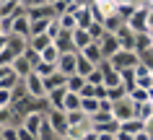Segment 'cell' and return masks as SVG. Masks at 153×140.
I'll list each match as a JSON object with an SVG mask.
<instances>
[{"mask_svg":"<svg viewBox=\"0 0 153 140\" xmlns=\"http://www.w3.org/2000/svg\"><path fill=\"white\" fill-rule=\"evenodd\" d=\"M132 140H153V135H151L148 130H143V132H137V135H135Z\"/></svg>","mask_w":153,"mask_h":140,"instance_id":"cell-36","label":"cell"},{"mask_svg":"<svg viewBox=\"0 0 153 140\" xmlns=\"http://www.w3.org/2000/svg\"><path fill=\"white\" fill-rule=\"evenodd\" d=\"M94 70H96V65H91L88 60H83L81 55H78V67H75V75H81V78H88Z\"/></svg>","mask_w":153,"mask_h":140,"instance_id":"cell-25","label":"cell"},{"mask_svg":"<svg viewBox=\"0 0 153 140\" xmlns=\"http://www.w3.org/2000/svg\"><path fill=\"white\" fill-rule=\"evenodd\" d=\"M34 73L39 75L42 81H47L49 75H55V73H57V67H55V65H47V62H39V65L34 67Z\"/></svg>","mask_w":153,"mask_h":140,"instance_id":"cell-28","label":"cell"},{"mask_svg":"<svg viewBox=\"0 0 153 140\" xmlns=\"http://www.w3.org/2000/svg\"><path fill=\"white\" fill-rule=\"evenodd\" d=\"M153 50V36L148 31L143 34H135V52H137V57L140 55H148V52Z\"/></svg>","mask_w":153,"mask_h":140,"instance_id":"cell-13","label":"cell"},{"mask_svg":"<svg viewBox=\"0 0 153 140\" xmlns=\"http://www.w3.org/2000/svg\"><path fill=\"white\" fill-rule=\"evenodd\" d=\"M47 47H52V39H49L47 34H42V36H31V39H29V50H34L36 55H42Z\"/></svg>","mask_w":153,"mask_h":140,"instance_id":"cell-16","label":"cell"},{"mask_svg":"<svg viewBox=\"0 0 153 140\" xmlns=\"http://www.w3.org/2000/svg\"><path fill=\"white\" fill-rule=\"evenodd\" d=\"M52 44H55L57 50H60V55H68V52H75V47H73V39H70V34H60V36H57L55 41H52Z\"/></svg>","mask_w":153,"mask_h":140,"instance_id":"cell-17","label":"cell"},{"mask_svg":"<svg viewBox=\"0 0 153 140\" xmlns=\"http://www.w3.org/2000/svg\"><path fill=\"white\" fill-rule=\"evenodd\" d=\"M96 99H99V101L106 99V88H104V86H96Z\"/></svg>","mask_w":153,"mask_h":140,"instance_id":"cell-37","label":"cell"},{"mask_svg":"<svg viewBox=\"0 0 153 140\" xmlns=\"http://www.w3.org/2000/svg\"><path fill=\"white\" fill-rule=\"evenodd\" d=\"M99 47H101V55H104V60H112L117 52H120V41H117V36L114 34H104V39L96 41Z\"/></svg>","mask_w":153,"mask_h":140,"instance_id":"cell-10","label":"cell"},{"mask_svg":"<svg viewBox=\"0 0 153 140\" xmlns=\"http://www.w3.org/2000/svg\"><path fill=\"white\" fill-rule=\"evenodd\" d=\"M88 34H91V39H94V41H101V39H104V34H106V29H104V24H96V21H94L91 29H88Z\"/></svg>","mask_w":153,"mask_h":140,"instance_id":"cell-31","label":"cell"},{"mask_svg":"<svg viewBox=\"0 0 153 140\" xmlns=\"http://www.w3.org/2000/svg\"><path fill=\"white\" fill-rule=\"evenodd\" d=\"M75 109H81V96L78 93H65V112H75Z\"/></svg>","mask_w":153,"mask_h":140,"instance_id":"cell-30","label":"cell"},{"mask_svg":"<svg viewBox=\"0 0 153 140\" xmlns=\"http://www.w3.org/2000/svg\"><path fill=\"white\" fill-rule=\"evenodd\" d=\"M112 117L117 119V122H127V119H135V104L125 96L122 101H117V104H112Z\"/></svg>","mask_w":153,"mask_h":140,"instance_id":"cell-6","label":"cell"},{"mask_svg":"<svg viewBox=\"0 0 153 140\" xmlns=\"http://www.w3.org/2000/svg\"><path fill=\"white\" fill-rule=\"evenodd\" d=\"M75 67H78V52L60 55V60H57V73H60V75L70 78V75H75Z\"/></svg>","mask_w":153,"mask_h":140,"instance_id":"cell-8","label":"cell"},{"mask_svg":"<svg viewBox=\"0 0 153 140\" xmlns=\"http://www.w3.org/2000/svg\"><path fill=\"white\" fill-rule=\"evenodd\" d=\"M122 86V73H117V70H106L104 73V88H120Z\"/></svg>","mask_w":153,"mask_h":140,"instance_id":"cell-21","label":"cell"},{"mask_svg":"<svg viewBox=\"0 0 153 140\" xmlns=\"http://www.w3.org/2000/svg\"><path fill=\"white\" fill-rule=\"evenodd\" d=\"M70 39H73L75 52H83L86 47H91V44H94V39H91V34L86 31V29H75V31L70 34Z\"/></svg>","mask_w":153,"mask_h":140,"instance_id":"cell-11","label":"cell"},{"mask_svg":"<svg viewBox=\"0 0 153 140\" xmlns=\"http://www.w3.org/2000/svg\"><path fill=\"white\" fill-rule=\"evenodd\" d=\"M62 140H73V138H62Z\"/></svg>","mask_w":153,"mask_h":140,"instance_id":"cell-42","label":"cell"},{"mask_svg":"<svg viewBox=\"0 0 153 140\" xmlns=\"http://www.w3.org/2000/svg\"><path fill=\"white\" fill-rule=\"evenodd\" d=\"M151 55H153V50H151Z\"/></svg>","mask_w":153,"mask_h":140,"instance_id":"cell-43","label":"cell"},{"mask_svg":"<svg viewBox=\"0 0 153 140\" xmlns=\"http://www.w3.org/2000/svg\"><path fill=\"white\" fill-rule=\"evenodd\" d=\"M81 112L86 117H94L99 112V99H81Z\"/></svg>","mask_w":153,"mask_h":140,"instance_id":"cell-27","label":"cell"},{"mask_svg":"<svg viewBox=\"0 0 153 140\" xmlns=\"http://www.w3.org/2000/svg\"><path fill=\"white\" fill-rule=\"evenodd\" d=\"M29 26H31V21H29L26 10L21 8V3H18L16 13H13V31H10V36H21V39H29Z\"/></svg>","mask_w":153,"mask_h":140,"instance_id":"cell-5","label":"cell"},{"mask_svg":"<svg viewBox=\"0 0 153 140\" xmlns=\"http://www.w3.org/2000/svg\"><path fill=\"white\" fill-rule=\"evenodd\" d=\"M57 60H60V50H57L55 44L42 52V62H47V65H55V67H57Z\"/></svg>","mask_w":153,"mask_h":140,"instance_id":"cell-26","label":"cell"},{"mask_svg":"<svg viewBox=\"0 0 153 140\" xmlns=\"http://www.w3.org/2000/svg\"><path fill=\"white\" fill-rule=\"evenodd\" d=\"M57 24H60V29H62L65 34H73L75 29H78V24H75V16H73V13H62V16H57Z\"/></svg>","mask_w":153,"mask_h":140,"instance_id":"cell-19","label":"cell"},{"mask_svg":"<svg viewBox=\"0 0 153 140\" xmlns=\"http://www.w3.org/2000/svg\"><path fill=\"white\" fill-rule=\"evenodd\" d=\"M78 55H81L83 60H88L91 65H96V67L101 65V60H104V55H101V47H99L96 41H94L91 47H86V50H83V52H78Z\"/></svg>","mask_w":153,"mask_h":140,"instance_id":"cell-14","label":"cell"},{"mask_svg":"<svg viewBox=\"0 0 153 140\" xmlns=\"http://www.w3.org/2000/svg\"><path fill=\"white\" fill-rule=\"evenodd\" d=\"M137 5H140V3H117V16L127 24L130 18H132V13L137 10Z\"/></svg>","mask_w":153,"mask_h":140,"instance_id":"cell-18","label":"cell"},{"mask_svg":"<svg viewBox=\"0 0 153 140\" xmlns=\"http://www.w3.org/2000/svg\"><path fill=\"white\" fill-rule=\"evenodd\" d=\"M127 99L132 101L135 107H137V104H145V101H151V99H148V91H145V88H132Z\"/></svg>","mask_w":153,"mask_h":140,"instance_id":"cell-29","label":"cell"},{"mask_svg":"<svg viewBox=\"0 0 153 140\" xmlns=\"http://www.w3.org/2000/svg\"><path fill=\"white\" fill-rule=\"evenodd\" d=\"M8 50V36H0V52Z\"/></svg>","mask_w":153,"mask_h":140,"instance_id":"cell-39","label":"cell"},{"mask_svg":"<svg viewBox=\"0 0 153 140\" xmlns=\"http://www.w3.org/2000/svg\"><path fill=\"white\" fill-rule=\"evenodd\" d=\"M135 117L140 119V122L148 127V124L153 122V101H145V104H137L135 107Z\"/></svg>","mask_w":153,"mask_h":140,"instance_id":"cell-15","label":"cell"},{"mask_svg":"<svg viewBox=\"0 0 153 140\" xmlns=\"http://www.w3.org/2000/svg\"><path fill=\"white\" fill-rule=\"evenodd\" d=\"M24 88H26V96H31V99H47V88H44V81H42L36 73H31L29 78L24 81Z\"/></svg>","mask_w":153,"mask_h":140,"instance_id":"cell-7","label":"cell"},{"mask_svg":"<svg viewBox=\"0 0 153 140\" xmlns=\"http://www.w3.org/2000/svg\"><path fill=\"white\" fill-rule=\"evenodd\" d=\"M120 130H122V132H127V135H132V138H135L137 132H143V130H145V124H143V122H140V119L135 117V119H127V122H122V124H120Z\"/></svg>","mask_w":153,"mask_h":140,"instance_id":"cell-20","label":"cell"},{"mask_svg":"<svg viewBox=\"0 0 153 140\" xmlns=\"http://www.w3.org/2000/svg\"><path fill=\"white\" fill-rule=\"evenodd\" d=\"M47 127L52 130V135H55L57 140L68 138L70 124H68V117H65V112H47Z\"/></svg>","mask_w":153,"mask_h":140,"instance_id":"cell-3","label":"cell"},{"mask_svg":"<svg viewBox=\"0 0 153 140\" xmlns=\"http://www.w3.org/2000/svg\"><path fill=\"white\" fill-rule=\"evenodd\" d=\"M81 140H99V135H96V132H94V130H91V132H86V135H83Z\"/></svg>","mask_w":153,"mask_h":140,"instance_id":"cell-38","label":"cell"},{"mask_svg":"<svg viewBox=\"0 0 153 140\" xmlns=\"http://www.w3.org/2000/svg\"><path fill=\"white\" fill-rule=\"evenodd\" d=\"M8 70H10V67H0V81H3V75L8 73Z\"/></svg>","mask_w":153,"mask_h":140,"instance_id":"cell-41","label":"cell"},{"mask_svg":"<svg viewBox=\"0 0 153 140\" xmlns=\"http://www.w3.org/2000/svg\"><path fill=\"white\" fill-rule=\"evenodd\" d=\"M83 86H86V78H81V75H70V78H68V83H65V88L70 91V93H78V96H81Z\"/></svg>","mask_w":153,"mask_h":140,"instance_id":"cell-23","label":"cell"},{"mask_svg":"<svg viewBox=\"0 0 153 140\" xmlns=\"http://www.w3.org/2000/svg\"><path fill=\"white\" fill-rule=\"evenodd\" d=\"M65 83H68V78L60 75V73H55V75H49L47 81H44V88H47V93H49V91H55V88H65Z\"/></svg>","mask_w":153,"mask_h":140,"instance_id":"cell-22","label":"cell"},{"mask_svg":"<svg viewBox=\"0 0 153 140\" xmlns=\"http://www.w3.org/2000/svg\"><path fill=\"white\" fill-rule=\"evenodd\" d=\"M109 62H112V67L117 70V73H125V70H135V67L140 65V57H137V52L120 50L112 60H109Z\"/></svg>","mask_w":153,"mask_h":140,"instance_id":"cell-1","label":"cell"},{"mask_svg":"<svg viewBox=\"0 0 153 140\" xmlns=\"http://www.w3.org/2000/svg\"><path fill=\"white\" fill-rule=\"evenodd\" d=\"M13 107V91L0 88V109H10Z\"/></svg>","mask_w":153,"mask_h":140,"instance_id":"cell-32","label":"cell"},{"mask_svg":"<svg viewBox=\"0 0 153 140\" xmlns=\"http://www.w3.org/2000/svg\"><path fill=\"white\" fill-rule=\"evenodd\" d=\"M99 140H114V135H106V132H101V135H99Z\"/></svg>","mask_w":153,"mask_h":140,"instance_id":"cell-40","label":"cell"},{"mask_svg":"<svg viewBox=\"0 0 153 140\" xmlns=\"http://www.w3.org/2000/svg\"><path fill=\"white\" fill-rule=\"evenodd\" d=\"M75 24H78V29H86L88 31L91 24H94V13H91V3H83L81 10L75 13Z\"/></svg>","mask_w":153,"mask_h":140,"instance_id":"cell-12","label":"cell"},{"mask_svg":"<svg viewBox=\"0 0 153 140\" xmlns=\"http://www.w3.org/2000/svg\"><path fill=\"white\" fill-rule=\"evenodd\" d=\"M0 140H18V124L3 127V132H0Z\"/></svg>","mask_w":153,"mask_h":140,"instance_id":"cell-33","label":"cell"},{"mask_svg":"<svg viewBox=\"0 0 153 140\" xmlns=\"http://www.w3.org/2000/svg\"><path fill=\"white\" fill-rule=\"evenodd\" d=\"M86 83H88V86H104V73L96 67V70H94V73L86 78Z\"/></svg>","mask_w":153,"mask_h":140,"instance_id":"cell-34","label":"cell"},{"mask_svg":"<svg viewBox=\"0 0 153 140\" xmlns=\"http://www.w3.org/2000/svg\"><path fill=\"white\" fill-rule=\"evenodd\" d=\"M65 117H68V124H70V127H78V124H86V122H88V117L83 114L81 109H75V112H65Z\"/></svg>","mask_w":153,"mask_h":140,"instance_id":"cell-24","label":"cell"},{"mask_svg":"<svg viewBox=\"0 0 153 140\" xmlns=\"http://www.w3.org/2000/svg\"><path fill=\"white\" fill-rule=\"evenodd\" d=\"M117 36V41H120V50H127V52H135V31L130 29L127 24L122 26L120 31L114 34Z\"/></svg>","mask_w":153,"mask_h":140,"instance_id":"cell-9","label":"cell"},{"mask_svg":"<svg viewBox=\"0 0 153 140\" xmlns=\"http://www.w3.org/2000/svg\"><path fill=\"white\" fill-rule=\"evenodd\" d=\"M47 122V114L44 112H39V109H31V112H26L24 119H21V124L18 127H24L26 132H31L34 138H39V132H42V124Z\"/></svg>","mask_w":153,"mask_h":140,"instance_id":"cell-2","label":"cell"},{"mask_svg":"<svg viewBox=\"0 0 153 140\" xmlns=\"http://www.w3.org/2000/svg\"><path fill=\"white\" fill-rule=\"evenodd\" d=\"M18 140H39V138H34L31 132H26L24 127H18Z\"/></svg>","mask_w":153,"mask_h":140,"instance_id":"cell-35","label":"cell"},{"mask_svg":"<svg viewBox=\"0 0 153 140\" xmlns=\"http://www.w3.org/2000/svg\"><path fill=\"white\" fill-rule=\"evenodd\" d=\"M148 13H151V3H140V5H137V10L132 13V18L127 21V26H130L135 34L148 31Z\"/></svg>","mask_w":153,"mask_h":140,"instance_id":"cell-4","label":"cell"}]
</instances>
